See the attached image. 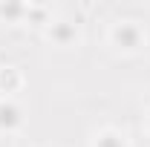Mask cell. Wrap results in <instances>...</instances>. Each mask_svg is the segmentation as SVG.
Returning <instances> with one entry per match:
<instances>
[{
    "mask_svg": "<svg viewBox=\"0 0 150 147\" xmlns=\"http://www.w3.org/2000/svg\"><path fill=\"white\" fill-rule=\"evenodd\" d=\"M20 124V110L15 104H0V127L3 130H12Z\"/></svg>",
    "mask_w": 150,
    "mask_h": 147,
    "instance_id": "obj_2",
    "label": "cell"
},
{
    "mask_svg": "<svg viewBox=\"0 0 150 147\" xmlns=\"http://www.w3.org/2000/svg\"><path fill=\"white\" fill-rule=\"evenodd\" d=\"M52 37H55L58 43H67V40L75 37V26L72 23H55L52 26Z\"/></svg>",
    "mask_w": 150,
    "mask_h": 147,
    "instance_id": "obj_4",
    "label": "cell"
},
{
    "mask_svg": "<svg viewBox=\"0 0 150 147\" xmlns=\"http://www.w3.org/2000/svg\"><path fill=\"white\" fill-rule=\"evenodd\" d=\"M98 147H124V144H121V139H118V136L107 133V136H101V139H98Z\"/></svg>",
    "mask_w": 150,
    "mask_h": 147,
    "instance_id": "obj_6",
    "label": "cell"
},
{
    "mask_svg": "<svg viewBox=\"0 0 150 147\" xmlns=\"http://www.w3.org/2000/svg\"><path fill=\"white\" fill-rule=\"evenodd\" d=\"M26 12V6H20V3H0V15L3 18H20Z\"/></svg>",
    "mask_w": 150,
    "mask_h": 147,
    "instance_id": "obj_5",
    "label": "cell"
},
{
    "mask_svg": "<svg viewBox=\"0 0 150 147\" xmlns=\"http://www.w3.org/2000/svg\"><path fill=\"white\" fill-rule=\"evenodd\" d=\"M115 43L118 46H124V49H133V46H139V40H142V32H139V26H133V23H121V26H115Z\"/></svg>",
    "mask_w": 150,
    "mask_h": 147,
    "instance_id": "obj_1",
    "label": "cell"
},
{
    "mask_svg": "<svg viewBox=\"0 0 150 147\" xmlns=\"http://www.w3.org/2000/svg\"><path fill=\"white\" fill-rule=\"evenodd\" d=\"M20 84V75L15 72V69H0V90L6 92H15Z\"/></svg>",
    "mask_w": 150,
    "mask_h": 147,
    "instance_id": "obj_3",
    "label": "cell"
}]
</instances>
